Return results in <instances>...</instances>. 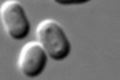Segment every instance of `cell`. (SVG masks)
<instances>
[{
    "mask_svg": "<svg viewBox=\"0 0 120 80\" xmlns=\"http://www.w3.org/2000/svg\"><path fill=\"white\" fill-rule=\"evenodd\" d=\"M48 55L39 42H30L22 48L17 65L26 77H38L47 67Z\"/></svg>",
    "mask_w": 120,
    "mask_h": 80,
    "instance_id": "3",
    "label": "cell"
},
{
    "mask_svg": "<svg viewBox=\"0 0 120 80\" xmlns=\"http://www.w3.org/2000/svg\"><path fill=\"white\" fill-rule=\"evenodd\" d=\"M52 1L60 5H72V4H86L91 0H52Z\"/></svg>",
    "mask_w": 120,
    "mask_h": 80,
    "instance_id": "4",
    "label": "cell"
},
{
    "mask_svg": "<svg viewBox=\"0 0 120 80\" xmlns=\"http://www.w3.org/2000/svg\"><path fill=\"white\" fill-rule=\"evenodd\" d=\"M0 21L12 40H23L31 32V23L23 4L17 0H5L0 5Z\"/></svg>",
    "mask_w": 120,
    "mask_h": 80,
    "instance_id": "2",
    "label": "cell"
},
{
    "mask_svg": "<svg viewBox=\"0 0 120 80\" xmlns=\"http://www.w3.org/2000/svg\"><path fill=\"white\" fill-rule=\"evenodd\" d=\"M38 42L41 44L49 59L63 61L71 53V43L63 25L53 19L40 21L36 28Z\"/></svg>",
    "mask_w": 120,
    "mask_h": 80,
    "instance_id": "1",
    "label": "cell"
}]
</instances>
